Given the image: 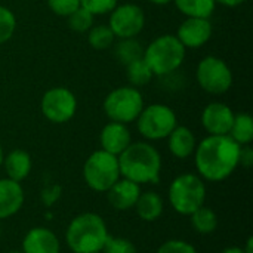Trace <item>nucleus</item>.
Returning <instances> with one entry per match:
<instances>
[{
    "label": "nucleus",
    "mask_w": 253,
    "mask_h": 253,
    "mask_svg": "<svg viewBox=\"0 0 253 253\" xmlns=\"http://www.w3.org/2000/svg\"><path fill=\"white\" fill-rule=\"evenodd\" d=\"M117 4L119 0H80V6L89 10L92 15L110 13Z\"/></svg>",
    "instance_id": "obj_31"
},
{
    "label": "nucleus",
    "mask_w": 253,
    "mask_h": 253,
    "mask_svg": "<svg viewBox=\"0 0 253 253\" xmlns=\"http://www.w3.org/2000/svg\"><path fill=\"white\" fill-rule=\"evenodd\" d=\"M25 194L21 182L9 178L0 179V221L12 218L24 206Z\"/></svg>",
    "instance_id": "obj_17"
},
{
    "label": "nucleus",
    "mask_w": 253,
    "mask_h": 253,
    "mask_svg": "<svg viewBox=\"0 0 253 253\" xmlns=\"http://www.w3.org/2000/svg\"><path fill=\"white\" fill-rule=\"evenodd\" d=\"M196 79L199 86L212 95H222L233 86V71L230 65L213 55L205 56L196 70Z\"/></svg>",
    "instance_id": "obj_9"
},
{
    "label": "nucleus",
    "mask_w": 253,
    "mask_h": 253,
    "mask_svg": "<svg viewBox=\"0 0 253 253\" xmlns=\"http://www.w3.org/2000/svg\"><path fill=\"white\" fill-rule=\"evenodd\" d=\"M141 193H142L141 185H138L126 178H120L105 194H107V200L113 209L125 212V211H130L135 208Z\"/></svg>",
    "instance_id": "obj_16"
},
{
    "label": "nucleus",
    "mask_w": 253,
    "mask_h": 253,
    "mask_svg": "<svg viewBox=\"0 0 253 253\" xmlns=\"http://www.w3.org/2000/svg\"><path fill=\"white\" fill-rule=\"evenodd\" d=\"M120 178L117 156L104 150L93 151L83 165V179L92 191L107 193Z\"/></svg>",
    "instance_id": "obj_6"
},
{
    "label": "nucleus",
    "mask_w": 253,
    "mask_h": 253,
    "mask_svg": "<svg viewBox=\"0 0 253 253\" xmlns=\"http://www.w3.org/2000/svg\"><path fill=\"white\" fill-rule=\"evenodd\" d=\"M206 184L199 175L182 173L170 182L168 199L176 213L190 216L206 203Z\"/></svg>",
    "instance_id": "obj_5"
},
{
    "label": "nucleus",
    "mask_w": 253,
    "mask_h": 253,
    "mask_svg": "<svg viewBox=\"0 0 253 253\" xmlns=\"http://www.w3.org/2000/svg\"><path fill=\"white\" fill-rule=\"evenodd\" d=\"M1 166L4 168L6 178L16 181V182H22L31 173L33 160H31V156L28 154V151L15 148L4 156Z\"/></svg>",
    "instance_id": "obj_19"
},
{
    "label": "nucleus",
    "mask_w": 253,
    "mask_h": 253,
    "mask_svg": "<svg viewBox=\"0 0 253 253\" xmlns=\"http://www.w3.org/2000/svg\"><path fill=\"white\" fill-rule=\"evenodd\" d=\"M104 218L93 212L74 216L65 231V243L73 253H99L108 239Z\"/></svg>",
    "instance_id": "obj_3"
},
{
    "label": "nucleus",
    "mask_w": 253,
    "mask_h": 253,
    "mask_svg": "<svg viewBox=\"0 0 253 253\" xmlns=\"http://www.w3.org/2000/svg\"><path fill=\"white\" fill-rule=\"evenodd\" d=\"M42 114L52 123L62 125L70 122L77 111V98L67 87H52L46 90L40 101Z\"/></svg>",
    "instance_id": "obj_10"
},
{
    "label": "nucleus",
    "mask_w": 253,
    "mask_h": 253,
    "mask_svg": "<svg viewBox=\"0 0 253 253\" xmlns=\"http://www.w3.org/2000/svg\"><path fill=\"white\" fill-rule=\"evenodd\" d=\"M145 25V12L135 3L117 4L110 12L108 27L117 39L136 37Z\"/></svg>",
    "instance_id": "obj_11"
},
{
    "label": "nucleus",
    "mask_w": 253,
    "mask_h": 253,
    "mask_svg": "<svg viewBox=\"0 0 253 253\" xmlns=\"http://www.w3.org/2000/svg\"><path fill=\"white\" fill-rule=\"evenodd\" d=\"M213 33V27L209 18H187L176 30L178 40L185 49H199L205 46Z\"/></svg>",
    "instance_id": "obj_12"
},
{
    "label": "nucleus",
    "mask_w": 253,
    "mask_h": 253,
    "mask_svg": "<svg viewBox=\"0 0 253 253\" xmlns=\"http://www.w3.org/2000/svg\"><path fill=\"white\" fill-rule=\"evenodd\" d=\"M215 1L222 4V6H227V7H237V6L243 4L245 1H248V0H215Z\"/></svg>",
    "instance_id": "obj_35"
},
{
    "label": "nucleus",
    "mask_w": 253,
    "mask_h": 253,
    "mask_svg": "<svg viewBox=\"0 0 253 253\" xmlns=\"http://www.w3.org/2000/svg\"><path fill=\"white\" fill-rule=\"evenodd\" d=\"M253 165V150L251 145H242L240 147V156H239V166H243L249 169Z\"/></svg>",
    "instance_id": "obj_34"
},
{
    "label": "nucleus",
    "mask_w": 253,
    "mask_h": 253,
    "mask_svg": "<svg viewBox=\"0 0 253 253\" xmlns=\"http://www.w3.org/2000/svg\"><path fill=\"white\" fill-rule=\"evenodd\" d=\"M156 253H197V249L185 240L172 239L162 243V246L157 249Z\"/></svg>",
    "instance_id": "obj_32"
},
{
    "label": "nucleus",
    "mask_w": 253,
    "mask_h": 253,
    "mask_svg": "<svg viewBox=\"0 0 253 253\" xmlns=\"http://www.w3.org/2000/svg\"><path fill=\"white\" fill-rule=\"evenodd\" d=\"M135 122L138 132L147 141L166 139L178 126L175 111L165 104H151L144 107Z\"/></svg>",
    "instance_id": "obj_8"
},
{
    "label": "nucleus",
    "mask_w": 253,
    "mask_h": 253,
    "mask_svg": "<svg viewBox=\"0 0 253 253\" xmlns=\"http://www.w3.org/2000/svg\"><path fill=\"white\" fill-rule=\"evenodd\" d=\"M135 211H136V215L139 216V219H142L145 222H156L163 215L165 203L159 193L144 191L138 197Z\"/></svg>",
    "instance_id": "obj_20"
},
{
    "label": "nucleus",
    "mask_w": 253,
    "mask_h": 253,
    "mask_svg": "<svg viewBox=\"0 0 253 253\" xmlns=\"http://www.w3.org/2000/svg\"><path fill=\"white\" fill-rule=\"evenodd\" d=\"M120 175L138 185L157 184L162 172V156L148 142H132L117 156Z\"/></svg>",
    "instance_id": "obj_2"
},
{
    "label": "nucleus",
    "mask_w": 253,
    "mask_h": 253,
    "mask_svg": "<svg viewBox=\"0 0 253 253\" xmlns=\"http://www.w3.org/2000/svg\"><path fill=\"white\" fill-rule=\"evenodd\" d=\"M0 236H1V224H0Z\"/></svg>",
    "instance_id": "obj_41"
},
{
    "label": "nucleus",
    "mask_w": 253,
    "mask_h": 253,
    "mask_svg": "<svg viewBox=\"0 0 253 253\" xmlns=\"http://www.w3.org/2000/svg\"><path fill=\"white\" fill-rule=\"evenodd\" d=\"M193 156L203 181L221 182L239 168L240 145L228 135H209L197 144Z\"/></svg>",
    "instance_id": "obj_1"
},
{
    "label": "nucleus",
    "mask_w": 253,
    "mask_h": 253,
    "mask_svg": "<svg viewBox=\"0 0 253 253\" xmlns=\"http://www.w3.org/2000/svg\"><path fill=\"white\" fill-rule=\"evenodd\" d=\"M234 111L224 102H211L202 113V126L209 135H228Z\"/></svg>",
    "instance_id": "obj_13"
},
{
    "label": "nucleus",
    "mask_w": 253,
    "mask_h": 253,
    "mask_svg": "<svg viewBox=\"0 0 253 253\" xmlns=\"http://www.w3.org/2000/svg\"><path fill=\"white\" fill-rule=\"evenodd\" d=\"M144 107L142 93L138 90V87L133 86H122L111 90L102 104L104 113L110 122L123 125L135 122Z\"/></svg>",
    "instance_id": "obj_7"
},
{
    "label": "nucleus",
    "mask_w": 253,
    "mask_h": 253,
    "mask_svg": "<svg viewBox=\"0 0 253 253\" xmlns=\"http://www.w3.org/2000/svg\"><path fill=\"white\" fill-rule=\"evenodd\" d=\"M101 253H136V248L129 239L108 236Z\"/></svg>",
    "instance_id": "obj_29"
},
{
    "label": "nucleus",
    "mask_w": 253,
    "mask_h": 253,
    "mask_svg": "<svg viewBox=\"0 0 253 253\" xmlns=\"http://www.w3.org/2000/svg\"><path fill=\"white\" fill-rule=\"evenodd\" d=\"M148 1L153 3V4H157V6H165V4H169L173 0H148Z\"/></svg>",
    "instance_id": "obj_38"
},
{
    "label": "nucleus",
    "mask_w": 253,
    "mask_h": 253,
    "mask_svg": "<svg viewBox=\"0 0 253 253\" xmlns=\"http://www.w3.org/2000/svg\"><path fill=\"white\" fill-rule=\"evenodd\" d=\"M68 19V27L76 31V33H86L92 28L93 25V19L95 15H92L89 10H86L84 7H79L76 12H73L70 16H67Z\"/></svg>",
    "instance_id": "obj_27"
},
{
    "label": "nucleus",
    "mask_w": 253,
    "mask_h": 253,
    "mask_svg": "<svg viewBox=\"0 0 253 253\" xmlns=\"http://www.w3.org/2000/svg\"><path fill=\"white\" fill-rule=\"evenodd\" d=\"M114 55H116L117 61L126 67L127 64L144 56V46L141 44L139 40H136V37L120 39V42L116 44Z\"/></svg>",
    "instance_id": "obj_24"
},
{
    "label": "nucleus",
    "mask_w": 253,
    "mask_h": 253,
    "mask_svg": "<svg viewBox=\"0 0 253 253\" xmlns=\"http://www.w3.org/2000/svg\"><path fill=\"white\" fill-rule=\"evenodd\" d=\"M15 30H16L15 13L9 7L0 4V44L9 42L15 34Z\"/></svg>",
    "instance_id": "obj_28"
},
{
    "label": "nucleus",
    "mask_w": 253,
    "mask_h": 253,
    "mask_svg": "<svg viewBox=\"0 0 253 253\" xmlns=\"http://www.w3.org/2000/svg\"><path fill=\"white\" fill-rule=\"evenodd\" d=\"M126 76H127V80H129L130 86H133V87L145 86L154 77L151 68L145 62L144 56L126 65Z\"/></svg>",
    "instance_id": "obj_25"
},
{
    "label": "nucleus",
    "mask_w": 253,
    "mask_h": 253,
    "mask_svg": "<svg viewBox=\"0 0 253 253\" xmlns=\"http://www.w3.org/2000/svg\"><path fill=\"white\" fill-rule=\"evenodd\" d=\"M228 136L236 141L240 147L251 145L253 141V119L248 113L234 114V120L230 129Z\"/></svg>",
    "instance_id": "obj_21"
},
{
    "label": "nucleus",
    "mask_w": 253,
    "mask_h": 253,
    "mask_svg": "<svg viewBox=\"0 0 253 253\" xmlns=\"http://www.w3.org/2000/svg\"><path fill=\"white\" fill-rule=\"evenodd\" d=\"M3 159H4V151H3V147H1V144H0V168H1V165H3Z\"/></svg>",
    "instance_id": "obj_39"
},
{
    "label": "nucleus",
    "mask_w": 253,
    "mask_h": 253,
    "mask_svg": "<svg viewBox=\"0 0 253 253\" xmlns=\"http://www.w3.org/2000/svg\"><path fill=\"white\" fill-rule=\"evenodd\" d=\"M99 142L101 150L119 156L132 144V135L126 125L110 122L102 127L99 133Z\"/></svg>",
    "instance_id": "obj_15"
},
{
    "label": "nucleus",
    "mask_w": 253,
    "mask_h": 253,
    "mask_svg": "<svg viewBox=\"0 0 253 253\" xmlns=\"http://www.w3.org/2000/svg\"><path fill=\"white\" fill-rule=\"evenodd\" d=\"M24 253H61L58 236L46 227H34L22 239Z\"/></svg>",
    "instance_id": "obj_14"
},
{
    "label": "nucleus",
    "mask_w": 253,
    "mask_h": 253,
    "mask_svg": "<svg viewBox=\"0 0 253 253\" xmlns=\"http://www.w3.org/2000/svg\"><path fill=\"white\" fill-rule=\"evenodd\" d=\"M190 222L194 231L208 236L215 233V230L218 228V215L213 209L203 205L202 208H199L196 212L190 215Z\"/></svg>",
    "instance_id": "obj_23"
},
{
    "label": "nucleus",
    "mask_w": 253,
    "mask_h": 253,
    "mask_svg": "<svg viewBox=\"0 0 253 253\" xmlns=\"http://www.w3.org/2000/svg\"><path fill=\"white\" fill-rule=\"evenodd\" d=\"M47 7L58 16L67 18L80 7V0H46Z\"/></svg>",
    "instance_id": "obj_30"
},
{
    "label": "nucleus",
    "mask_w": 253,
    "mask_h": 253,
    "mask_svg": "<svg viewBox=\"0 0 253 253\" xmlns=\"http://www.w3.org/2000/svg\"><path fill=\"white\" fill-rule=\"evenodd\" d=\"M116 40L114 33L108 25L99 24V25H92V28L87 33V42L95 50H105L113 46Z\"/></svg>",
    "instance_id": "obj_26"
},
{
    "label": "nucleus",
    "mask_w": 253,
    "mask_h": 253,
    "mask_svg": "<svg viewBox=\"0 0 253 253\" xmlns=\"http://www.w3.org/2000/svg\"><path fill=\"white\" fill-rule=\"evenodd\" d=\"M243 251L246 253H253V237H249L246 242V246L243 248Z\"/></svg>",
    "instance_id": "obj_37"
},
{
    "label": "nucleus",
    "mask_w": 253,
    "mask_h": 253,
    "mask_svg": "<svg viewBox=\"0 0 253 253\" xmlns=\"http://www.w3.org/2000/svg\"><path fill=\"white\" fill-rule=\"evenodd\" d=\"M99 253H101V252H99Z\"/></svg>",
    "instance_id": "obj_42"
},
{
    "label": "nucleus",
    "mask_w": 253,
    "mask_h": 253,
    "mask_svg": "<svg viewBox=\"0 0 253 253\" xmlns=\"http://www.w3.org/2000/svg\"><path fill=\"white\" fill-rule=\"evenodd\" d=\"M9 253H24V252H22V251H10Z\"/></svg>",
    "instance_id": "obj_40"
},
{
    "label": "nucleus",
    "mask_w": 253,
    "mask_h": 253,
    "mask_svg": "<svg viewBox=\"0 0 253 253\" xmlns=\"http://www.w3.org/2000/svg\"><path fill=\"white\" fill-rule=\"evenodd\" d=\"M61 194H62V187L59 184H50L40 191V200L44 205V208L49 209L59 200Z\"/></svg>",
    "instance_id": "obj_33"
},
{
    "label": "nucleus",
    "mask_w": 253,
    "mask_h": 253,
    "mask_svg": "<svg viewBox=\"0 0 253 253\" xmlns=\"http://www.w3.org/2000/svg\"><path fill=\"white\" fill-rule=\"evenodd\" d=\"M166 139H168V147H169L170 154L179 160H185L191 157L197 147L196 135L187 126L178 125Z\"/></svg>",
    "instance_id": "obj_18"
},
{
    "label": "nucleus",
    "mask_w": 253,
    "mask_h": 253,
    "mask_svg": "<svg viewBox=\"0 0 253 253\" xmlns=\"http://www.w3.org/2000/svg\"><path fill=\"white\" fill-rule=\"evenodd\" d=\"M176 9L187 18H211L215 12V0H173Z\"/></svg>",
    "instance_id": "obj_22"
},
{
    "label": "nucleus",
    "mask_w": 253,
    "mask_h": 253,
    "mask_svg": "<svg viewBox=\"0 0 253 253\" xmlns=\"http://www.w3.org/2000/svg\"><path fill=\"white\" fill-rule=\"evenodd\" d=\"M185 47L173 34L156 37L145 49L144 59L157 77H166L175 73L185 59Z\"/></svg>",
    "instance_id": "obj_4"
},
{
    "label": "nucleus",
    "mask_w": 253,
    "mask_h": 253,
    "mask_svg": "<svg viewBox=\"0 0 253 253\" xmlns=\"http://www.w3.org/2000/svg\"><path fill=\"white\" fill-rule=\"evenodd\" d=\"M221 253H246L243 251V248H239V246H231V248H227L224 249Z\"/></svg>",
    "instance_id": "obj_36"
}]
</instances>
